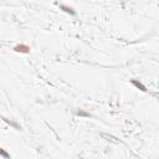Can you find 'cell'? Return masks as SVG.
Listing matches in <instances>:
<instances>
[{"mask_svg":"<svg viewBox=\"0 0 159 159\" xmlns=\"http://www.w3.org/2000/svg\"><path fill=\"white\" fill-rule=\"evenodd\" d=\"M12 50H14L15 52H19V53H29L30 50H31V47H30L29 45H26V43H19V45H16Z\"/></svg>","mask_w":159,"mask_h":159,"instance_id":"6da1fadb","label":"cell"},{"mask_svg":"<svg viewBox=\"0 0 159 159\" xmlns=\"http://www.w3.org/2000/svg\"><path fill=\"white\" fill-rule=\"evenodd\" d=\"M60 9H61L62 11H65V12H67V14L72 15V16H75V15H76L75 9H73V7H71V6H67V5H60Z\"/></svg>","mask_w":159,"mask_h":159,"instance_id":"3957f363","label":"cell"},{"mask_svg":"<svg viewBox=\"0 0 159 159\" xmlns=\"http://www.w3.org/2000/svg\"><path fill=\"white\" fill-rule=\"evenodd\" d=\"M76 114H77L78 117H89V113H87V112H84V111H82V109L77 111Z\"/></svg>","mask_w":159,"mask_h":159,"instance_id":"277c9868","label":"cell"},{"mask_svg":"<svg viewBox=\"0 0 159 159\" xmlns=\"http://www.w3.org/2000/svg\"><path fill=\"white\" fill-rule=\"evenodd\" d=\"M0 154H1V157H2V158H6V159H7V158H10V154H7L2 148L0 149Z\"/></svg>","mask_w":159,"mask_h":159,"instance_id":"5b68a950","label":"cell"},{"mask_svg":"<svg viewBox=\"0 0 159 159\" xmlns=\"http://www.w3.org/2000/svg\"><path fill=\"white\" fill-rule=\"evenodd\" d=\"M4 120H5L6 123H9V124H11V125H14V127H15L16 129H21V127H19V125H17L16 123H14V122H11V120H7V119H5V118H4Z\"/></svg>","mask_w":159,"mask_h":159,"instance_id":"8992f818","label":"cell"},{"mask_svg":"<svg viewBox=\"0 0 159 159\" xmlns=\"http://www.w3.org/2000/svg\"><path fill=\"white\" fill-rule=\"evenodd\" d=\"M130 83H132V84H133L135 88L140 89L142 92H147V91H148V89H147V87H145V86H144V84H143L140 81H137V80H134V78H133V80H130Z\"/></svg>","mask_w":159,"mask_h":159,"instance_id":"7a4b0ae2","label":"cell"}]
</instances>
